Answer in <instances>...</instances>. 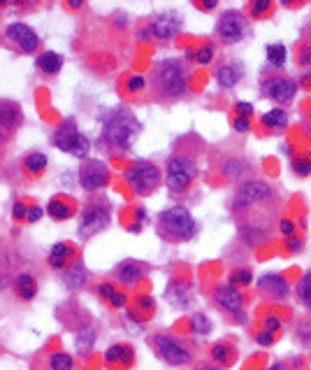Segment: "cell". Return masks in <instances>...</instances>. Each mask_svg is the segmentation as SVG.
Wrapping results in <instances>:
<instances>
[{
  "instance_id": "obj_1",
  "label": "cell",
  "mask_w": 311,
  "mask_h": 370,
  "mask_svg": "<svg viewBox=\"0 0 311 370\" xmlns=\"http://www.w3.org/2000/svg\"><path fill=\"white\" fill-rule=\"evenodd\" d=\"M149 94L154 103L170 105L186 96L188 68L181 58H161L149 70Z\"/></svg>"
},
{
  "instance_id": "obj_2",
  "label": "cell",
  "mask_w": 311,
  "mask_h": 370,
  "mask_svg": "<svg viewBox=\"0 0 311 370\" xmlns=\"http://www.w3.org/2000/svg\"><path fill=\"white\" fill-rule=\"evenodd\" d=\"M200 173V151L193 147H183L176 142V149L165 163V184L172 196H183L196 184Z\"/></svg>"
},
{
  "instance_id": "obj_3",
  "label": "cell",
  "mask_w": 311,
  "mask_h": 370,
  "mask_svg": "<svg viewBox=\"0 0 311 370\" xmlns=\"http://www.w3.org/2000/svg\"><path fill=\"white\" fill-rule=\"evenodd\" d=\"M142 124L125 107H116L103 121V142L112 151H125L140 136Z\"/></svg>"
},
{
  "instance_id": "obj_4",
  "label": "cell",
  "mask_w": 311,
  "mask_h": 370,
  "mask_svg": "<svg viewBox=\"0 0 311 370\" xmlns=\"http://www.w3.org/2000/svg\"><path fill=\"white\" fill-rule=\"evenodd\" d=\"M156 233L161 240L172 242V245H179V242H188L193 235L198 233V222H196V217L191 214L188 207L174 205V207L163 210V212L158 214Z\"/></svg>"
},
{
  "instance_id": "obj_5",
  "label": "cell",
  "mask_w": 311,
  "mask_h": 370,
  "mask_svg": "<svg viewBox=\"0 0 311 370\" xmlns=\"http://www.w3.org/2000/svg\"><path fill=\"white\" fill-rule=\"evenodd\" d=\"M149 344L154 347L158 359H163L165 364L170 366H188L196 359V347L183 340L176 338V335L167 333V331H158L154 335H149Z\"/></svg>"
},
{
  "instance_id": "obj_6",
  "label": "cell",
  "mask_w": 311,
  "mask_h": 370,
  "mask_svg": "<svg viewBox=\"0 0 311 370\" xmlns=\"http://www.w3.org/2000/svg\"><path fill=\"white\" fill-rule=\"evenodd\" d=\"M295 94H298V82L288 77L285 72L274 68H265L260 72V96L263 98L272 100L279 107H285L295 100Z\"/></svg>"
},
{
  "instance_id": "obj_7",
  "label": "cell",
  "mask_w": 311,
  "mask_h": 370,
  "mask_svg": "<svg viewBox=\"0 0 311 370\" xmlns=\"http://www.w3.org/2000/svg\"><path fill=\"white\" fill-rule=\"evenodd\" d=\"M125 182L135 196L145 198L158 191V187L163 184V173L154 161H135L125 170Z\"/></svg>"
},
{
  "instance_id": "obj_8",
  "label": "cell",
  "mask_w": 311,
  "mask_h": 370,
  "mask_svg": "<svg viewBox=\"0 0 311 370\" xmlns=\"http://www.w3.org/2000/svg\"><path fill=\"white\" fill-rule=\"evenodd\" d=\"M249 31H251V26H249L247 14L239 10H225L221 16H218L214 36L223 47H232V45H239V42L249 36Z\"/></svg>"
},
{
  "instance_id": "obj_9",
  "label": "cell",
  "mask_w": 311,
  "mask_h": 370,
  "mask_svg": "<svg viewBox=\"0 0 311 370\" xmlns=\"http://www.w3.org/2000/svg\"><path fill=\"white\" fill-rule=\"evenodd\" d=\"M54 145L61 151H65V154L77 156V158H84L91 151L89 138L79 131V126L74 124V119H65L58 126L54 133Z\"/></svg>"
},
{
  "instance_id": "obj_10",
  "label": "cell",
  "mask_w": 311,
  "mask_h": 370,
  "mask_svg": "<svg viewBox=\"0 0 311 370\" xmlns=\"http://www.w3.org/2000/svg\"><path fill=\"white\" fill-rule=\"evenodd\" d=\"M109 222H112V210L105 203V200H96V203H89L81 210V219H79V229L77 235L81 240H89L94 235L103 233Z\"/></svg>"
},
{
  "instance_id": "obj_11",
  "label": "cell",
  "mask_w": 311,
  "mask_h": 370,
  "mask_svg": "<svg viewBox=\"0 0 311 370\" xmlns=\"http://www.w3.org/2000/svg\"><path fill=\"white\" fill-rule=\"evenodd\" d=\"M3 45L16 54H35V52H40L42 42H40V36L28 26V23L14 21L3 33Z\"/></svg>"
},
{
  "instance_id": "obj_12",
  "label": "cell",
  "mask_w": 311,
  "mask_h": 370,
  "mask_svg": "<svg viewBox=\"0 0 311 370\" xmlns=\"http://www.w3.org/2000/svg\"><path fill=\"white\" fill-rule=\"evenodd\" d=\"M216 165H218V170H221L223 178L228 182H232V184H237V187L242 182H247V180L254 178V165H251V161L247 156L237 154V151L223 154L216 161Z\"/></svg>"
},
{
  "instance_id": "obj_13",
  "label": "cell",
  "mask_w": 311,
  "mask_h": 370,
  "mask_svg": "<svg viewBox=\"0 0 311 370\" xmlns=\"http://www.w3.org/2000/svg\"><path fill=\"white\" fill-rule=\"evenodd\" d=\"M21 126H23L21 105L16 103V100L5 98L3 103H0V142H3V147L10 145Z\"/></svg>"
},
{
  "instance_id": "obj_14",
  "label": "cell",
  "mask_w": 311,
  "mask_h": 370,
  "mask_svg": "<svg viewBox=\"0 0 311 370\" xmlns=\"http://www.w3.org/2000/svg\"><path fill=\"white\" fill-rule=\"evenodd\" d=\"M212 303L221 310V312H228V315H234L242 322V312H244V296L237 291V287H232V284H216L212 289Z\"/></svg>"
},
{
  "instance_id": "obj_15",
  "label": "cell",
  "mask_w": 311,
  "mask_h": 370,
  "mask_svg": "<svg viewBox=\"0 0 311 370\" xmlns=\"http://www.w3.org/2000/svg\"><path fill=\"white\" fill-rule=\"evenodd\" d=\"M79 184L84 191H100L109 184V168L103 161L89 158L79 165Z\"/></svg>"
},
{
  "instance_id": "obj_16",
  "label": "cell",
  "mask_w": 311,
  "mask_h": 370,
  "mask_svg": "<svg viewBox=\"0 0 311 370\" xmlns=\"http://www.w3.org/2000/svg\"><path fill=\"white\" fill-rule=\"evenodd\" d=\"M149 38H154L158 42H170L176 38V33L181 31V19L179 14H156L154 19L149 21Z\"/></svg>"
},
{
  "instance_id": "obj_17",
  "label": "cell",
  "mask_w": 311,
  "mask_h": 370,
  "mask_svg": "<svg viewBox=\"0 0 311 370\" xmlns=\"http://www.w3.org/2000/svg\"><path fill=\"white\" fill-rule=\"evenodd\" d=\"M30 370H74V361L70 354H65V352L52 349V352H42L40 357H35Z\"/></svg>"
},
{
  "instance_id": "obj_18",
  "label": "cell",
  "mask_w": 311,
  "mask_h": 370,
  "mask_svg": "<svg viewBox=\"0 0 311 370\" xmlns=\"http://www.w3.org/2000/svg\"><path fill=\"white\" fill-rule=\"evenodd\" d=\"M258 289L267 300H285V296H288V291H290L285 277L279 273H267V275L260 277Z\"/></svg>"
},
{
  "instance_id": "obj_19",
  "label": "cell",
  "mask_w": 311,
  "mask_h": 370,
  "mask_svg": "<svg viewBox=\"0 0 311 370\" xmlns=\"http://www.w3.org/2000/svg\"><path fill=\"white\" fill-rule=\"evenodd\" d=\"M242 77H244V65L239 61H232V58H228V61H221L214 70L216 84L225 91L237 87V84L242 82Z\"/></svg>"
},
{
  "instance_id": "obj_20",
  "label": "cell",
  "mask_w": 311,
  "mask_h": 370,
  "mask_svg": "<svg viewBox=\"0 0 311 370\" xmlns=\"http://www.w3.org/2000/svg\"><path fill=\"white\" fill-rule=\"evenodd\" d=\"M147 273V266L140 263V261H123V263H119L114 268V280L123 284V287H132V284H137L142 277H145Z\"/></svg>"
},
{
  "instance_id": "obj_21",
  "label": "cell",
  "mask_w": 311,
  "mask_h": 370,
  "mask_svg": "<svg viewBox=\"0 0 311 370\" xmlns=\"http://www.w3.org/2000/svg\"><path fill=\"white\" fill-rule=\"evenodd\" d=\"M74 259H77V249L68 245V242H56V245L49 249L47 263L49 268H54V271H65V268H70L74 263Z\"/></svg>"
},
{
  "instance_id": "obj_22",
  "label": "cell",
  "mask_w": 311,
  "mask_h": 370,
  "mask_svg": "<svg viewBox=\"0 0 311 370\" xmlns=\"http://www.w3.org/2000/svg\"><path fill=\"white\" fill-rule=\"evenodd\" d=\"M105 359L109 366H116L121 370H128L132 364H135V349L130 347V344L125 342H119V344H112L107 352H105Z\"/></svg>"
},
{
  "instance_id": "obj_23",
  "label": "cell",
  "mask_w": 311,
  "mask_h": 370,
  "mask_svg": "<svg viewBox=\"0 0 311 370\" xmlns=\"http://www.w3.org/2000/svg\"><path fill=\"white\" fill-rule=\"evenodd\" d=\"M165 298H167V303H172L174 308L186 310L193 303V289L186 282H170L165 289Z\"/></svg>"
},
{
  "instance_id": "obj_24",
  "label": "cell",
  "mask_w": 311,
  "mask_h": 370,
  "mask_svg": "<svg viewBox=\"0 0 311 370\" xmlns=\"http://www.w3.org/2000/svg\"><path fill=\"white\" fill-rule=\"evenodd\" d=\"M49 168V158L42 151H28L26 156L21 158V170L28 175L30 180H38L47 173Z\"/></svg>"
},
{
  "instance_id": "obj_25",
  "label": "cell",
  "mask_w": 311,
  "mask_h": 370,
  "mask_svg": "<svg viewBox=\"0 0 311 370\" xmlns=\"http://www.w3.org/2000/svg\"><path fill=\"white\" fill-rule=\"evenodd\" d=\"M209 357H212V361L218 368H230L237 361V347L232 342H216L209 349Z\"/></svg>"
},
{
  "instance_id": "obj_26",
  "label": "cell",
  "mask_w": 311,
  "mask_h": 370,
  "mask_svg": "<svg viewBox=\"0 0 311 370\" xmlns=\"http://www.w3.org/2000/svg\"><path fill=\"white\" fill-rule=\"evenodd\" d=\"M63 63H65V58L58 52H45L38 56V70L45 75V77H54V75L61 72Z\"/></svg>"
},
{
  "instance_id": "obj_27",
  "label": "cell",
  "mask_w": 311,
  "mask_h": 370,
  "mask_svg": "<svg viewBox=\"0 0 311 370\" xmlns=\"http://www.w3.org/2000/svg\"><path fill=\"white\" fill-rule=\"evenodd\" d=\"M47 212L56 222H68V219H72V217H74V205H72V200L56 196V198L49 200Z\"/></svg>"
},
{
  "instance_id": "obj_28",
  "label": "cell",
  "mask_w": 311,
  "mask_h": 370,
  "mask_svg": "<svg viewBox=\"0 0 311 370\" xmlns=\"http://www.w3.org/2000/svg\"><path fill=\"white\" fill-rule=\"evenodd\" d=\"M98 296L103 298L109 308H116V310H121L125 303H128V296L121 291V289H116L114 287V282H103V284H98Z\"/></svg>"
},
{
  "instance_id": "obj_29",
  "label": "cell",
  "mask_w": 311,
  "mask_h": 370,
  "mask_svg": "<svg viewBox=\"0 0 311 370\" xmlns=\"http://www.w3.org/2000/svg\"><path fill=\"white\" fill-rule=\"evenodd\" d=\"M14 289H16V293H19V298L26 300V303L38 296V282L30 273H16Z\"/></svg>"
},
{
  "instance_id": "obj_30",
  "label": "cell",
  "mask_w": 311,
  "mask_h": 370,
  "mask_svg": "<svg viewBox=\"0 0 311 370\" xmlns=\"http://www.w3.org/2000/svg\"><path fill=\"white\" fill-rule=\"evenodd\" d=\"M63 284L68 289H81L84 284H86V268H84L81 261H74L70 268H65L63 271Z\"/></svg>"
},
{
  "instance_id": "obj_31",
  "label": "cell",
  "mask_w": 311,
  "mask_h": 370,
  "mask_svg": "<svg viewBox=\"0 0 311 370\" xmlns=\"http://www.w3.org/2000/svg\"><path fill=\"white\" fill-rule=\"evenodd\" d=\"M260 124L265 126V129H272V131H283L285 124H288V110H283V107H274L267 114L260 116Z\"/></svg>"
},
{
  "instance_id": "obj_32",
  "label": "cell",
  "mask_w": 311,
  "mask_h": 370,
  "mask_svg": "<svg viewBox=\"0 0 311 370\" xmlns=\"http://www.w3.org/2000/svg\"><path fill=\"white\" fill-rule=\"evenodd\" d=\"M295 300L300 303L302 308L311 312V268L300 277V282L295 287Z\"/></svg>"
},
{
  "instance_id": "obj_33",
  "label": "cell",
  "mask_w": 311,
  "mask_h": 370,
  "mask_svg": "<svg viewBox=\"0 0 311 370\" xmlns=\"http://www.w3.org/2000/svg\"><path fill=\"white\" fill-rule=\"evenodd\" d=\"M96 340H98V331L94 329V326H86V329L74 335V344H77L79 354H84V357H86L89 352L94 349Z\"/></svg>"
},
{
  "instance_id": "obj_34",
  "label": "cell",
  "mask_w": 311,
  "mask_h": 370,
  "mask_svg": "<svg viewBox=\"0 0 311 370\" xmlns=\"http://www.w3.org/2000/svg\"><path fill=\"white\" fill-rule=\"evenodd\" d=\"M274 10V3H270V0H254V3L247 5V16L254 21H260V19H267V16L272 14Z\"/></svg>"
},
{
  "instance_id": "obj_35",
  "label": "cell",
  "mask_w": 311,
  "mask_h": 370,
  "mask_svg": "<svg viewBox=\"0 0 311 370\" xmlns=\"http://www.w3.org/2000/svg\"><path fill=\"white\" fill-rule=\"evenodd\" d=\"M285 63V47L281 42H274V45H267V65L274 70H281Z\"/></svg>"
},
{
  "instance_id": "obj_36",
  "label": "cell",
  "mask_w": 311,
  "mask_h": 370,
  "mask_svg": "<svg viewBox=\"0 0 311 370\" xmlns=\"http://www.w3.org/2000/svg\"><path fill=\"white\" fill-rule=\"evenodd\" d=\"M295 340L302 347L311 349V319H300L295 324Z\"/></svg>"
},
{
  "instance_id": "obj_37",
  "label": "cell",
  "mask_w": 311,
  "mask_h": 370,
  "mask_svg": "<svg viewBox=\"0 0 311 370\" xmlns=\"http://www.w3.org/2000/svg\"><path fill=\"white\" fill-rule=\"evenodd\" d=\"M191 331L193 333H198V335H207V333H212V322L207 319V315L203 312H196L191 317Z\"/></svg>"
},
{
  "instance_id": "obj_38",
  "label": "cell",
  "mask_w": 311,
  "mask_h": 370,
  "mask_svg": "<svg viewBox=\"0 0 311 370\" xmlns=\"http://www.w3.org/2000/svg\"><path fill=\"white\" fill-rule=\"evenodd\" d=\"M156 310V300L149 296V293H140L135 298V315H142V317H149L151 312Z\"/></svg>"
},
{
  "instance_id": "obj_39",
  "label": "cell",
  "mask_w": 311,
  "mask_h": 370,
  "mask_svg": "<svg viewBox=\"0 0 311 370\" xmlns=\"http://www.w3.org/2000/svg\"><path fill=\"white\" fill-rule=\"evenodd\" d=\"M295 63L300 65V68H309V65H311V42H307V40L298 42Z\"/></svg>"
},
{
  "instance_id": "obj_40",
  "label": "cell",
  "mask_w": 311,
  "mask_h": 370,
  "mask_svg": "<svg viewBox=\"0 0 311 370\" xmlns=\"http://www.w3.org/2000/svg\"><path fill=\"white\" fill-rule=\"evenodd\" d=\"M290 165L298 178H307V175H311V156H295Z\"/></svg>"
},
{
  "instance_id": "obj_41",
  "label": "cell",
  "mask_w": 311,
  "mask_h": 370,
  "mask_svg": "<svg viewBox=\"0 0 311 370\" xmlns=\"http://www.w3.org/2000/svg\"><path fill=\"white\" fill-rule=\"evenodd\" d=\"M251 277H254V275H251L249 268H237V271L230 273V284H232V287H249Z\"/></svg>"
},
{
  "instance_id": "obj_42",
  "label": "cell",
  "mask_w": 311,
  "mask_h": 370,
  "mask_svg": "<svg viewBox=\"0 0 311 370\" xmlns=\"http://www.w3.org/2000/svg\"><path fill=\"white\" fill-rule=\"evenodd\" d=\"M125 89H128L130 94H140V91L149 89V82L147 77H142V75H132V77H128V82H125Z\"/></svg>"
},
{
  "instance_id": "obj_43",
  "label": "cell",
  "mask_w": 311,
  "mask_h": 370,
  "mask_svg": "<svg viewBox=\"0 0 311 370\" xmlns=\"http://www.w3.org/2000/svg\"><path fill=\"white\" fill-rule=\"evenodd\" d=\"M193 58L200 63V65H207V63H212V58H214V47L212 45H203L198 49V54H193Z\"/></svg>"
},
{
  "instance_id": "obj_44",
  "label": "cell",
  "mask_w": 311,
  "mask_h": 370,
  "mask_svg": "<svg viewBox=\"0 0 311 370\" xmlns=\"http://www.w3.org/2000/svg\"><path fill=\"white\" fill-rule=\"evenodd\" d=\"M263 331H267V333H281L283 331V324H281V319L279 317H274V315H270V317H265L263 319Z\"/></svg>"
},
{
  "instance_id": "obj_45",
  "label": "cell",
  "mask_w": 311,
  "mask_h": 370,
  "mask_svg": "<svg viewBox=\"0 0 311 370\" xmlns=\"http://www.w3.org/2000/svg\"><path fill=\"white\" fill-rule=\"evenodd\" d=\"M285 249H288L290 254H300V251L305 249V240L298 238V235H293V238H285Z\"/></svg>"
},
{
  "instance_id": "obj_46",
  "label": "cell",
  "mask_w": 311,
  "mask_h": 370,
  "mask_svg": "<svg viewBox=\"0 0 311 370\" xmlns=\"http://www.w3.org/2000/svg\"><path fill=\"white\" fill-rule=\"evenodd\" d=\"M232 126H234V131L237 133H249L251 131V119L249 116H234Z\"/></svg>"
},
{
  "instance_id": "obj_47",
  "label": "cell",
  "mask_w": 311,
  "mask_h": 370,
  "mask_svg": "<svg viewBox=\"0 0 311 370\" xmlns=\"http://www.w3.org/2000/svg\"><path fill=\"white\" fill-rule=\"evenodd\" d=\"M279 233L285 235V238H293V233H295V222L281 219V222H279Z\"/></svg>"
},
{
  "instance_id": "obj_48",
  "label": "cell",
  "mask_w": 311,
  "mask_h": 370,
  "mask_svg": "<svg viewBox=\"0 0 311 370\" xmlns=\"http://www.w3.org/2000/svg\"><path fill=\"white\" fill-rule=\"evenodd\" d=\"M12 217L16 222L19 219H28V207L26 205H21V203H14V207H12Z\"/></svg>"
},
{
  "instance_id": "obj_49",
  "label": "cell",
  "mask_w": 311,
  "mask_h": 370,
  "mask_svg": "<svg viewBox=\"0 0 311 370\" xmlns=\"http://www.w3.org/2000/svg\"><path fill=\"white\" fill-rule=\"evenodd\" d=\"M234 110H237V116H251L254 114V105L251 103H237L234 105Z\"/></svg>"
},
{
  "instance_id": "obj_50",
  "label": "cell",
  "mask_w": 311,
  "mask_h": 370,
  "mask_svg": "<svg viewBox=\"0 0 311 370\" xmlns=\"http://www.w3.org/2000/svg\"><path fill=\"white\" fill-rule=\"evenodd\" d=\"M42 219V207L40 205H33V207H28V224H35V222H40Z\"/></svg>"
},
{
  "instance_id": "obj_51",
  "label": "cell",
  "mask_w": 311,
  "mask_h": 370,
  "mask_svg": "<svg viewBox=\"0 0 311 370\" xmlns=\"http://www.w3.org/2000/svg\"><path fill=\"white\" fill-rule=\"evenodd\" d=\"M274 338H276V335H274V333H267V331H260V333L256 335L258 344H272Z\"/></svg>"
},
{
  "instance_id": "obj_52",
  "label": "cell",
  "mask_w": 311,
  "mask_h": 370,
  "mask_svg": "<svg viewBox=\"0 0 311 370\" xmlns=\"http://www.w3.org/2000/svg\"><path fill=\"white\" fill-rule=\"evenodd\" d=\"M300 87L302 89H307V91H311V72H305L300 77Z\"/></svg>"
},
{
  "instance_id": "obj_53",
  "label": "cell",
  "mask_w": 311,
  "mask_h": 370,
  "mask_svg": "<svg viewBox=\"0 0 311 370\" xmlns=\"http://www.w3.org/2000/svg\"><path fill=\"white\" fill-rule=\"evenodd\" d=\"M270 370H293V368L285 364V361H276V364L270 366Z\"/></svg>"
},
{
  "instance_id": "obj_54",
  "label": "cell",
  "mask_w": 311,
  "mask_h": 370,
  "mask_svg": "<svg viewBox=\"0 0 311 370\" xmlns=\"http://www.w3.org/2000/svg\"><path fill=\"white\" fill-rule=\"evenodd\" d=\"M305 129H307V133H309V138H311V107L305 112Z\"/></svg>"
},
{
  "instance_id": "obj_55",
  "label": "cell",
  "mask_w": 311,
  "mask_h": 370,
  "mask_svg": "<svg viewBox=\"0 0 311 370\" xmlns=\"http://www.w3.org/2000/svg\"><path fill=\"white\" fill-rule=\"evenodd\" d=\"M196 7H198V10H214V7H216V3H196Z\"/></svg>"
},
{
  "instance_id": "obj_56",
  "label": "cell",
  "mask_w": 311,
  "mask_h": 370,
  "mask_svg": "<svg viewBox=\"0 0 311 370\" xmlns=\"http://www.w3.org/2000/svg\"><path fill=\"white\" fill-rule=\"evenodd\" d=\"M196 370H221V368H218L216 364H200Z\"/></svg>"
},
{
  "instance_id": "obj_57",
  "label": "cell",
  "mask_w": 311,
  "mask_h": 370,
  "mask_svg": "<svg viewBox=\"0 0 311 370\" xmlns=\"http://www.w3.org/2000/svg\"><path fill=\"white\" fill-rule=\"evenodd\" d=\"M305 40H307V42H311V21L307 23V28H305Z\"/></svg>"
}]
</instances>
